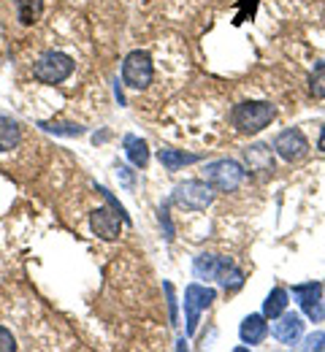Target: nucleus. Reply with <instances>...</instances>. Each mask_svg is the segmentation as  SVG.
Returning <instances> with one entry per match:
<instances>
[{"label":"nucleus","mask_w":325,"mask_h":352,"mask_svg":"<svg viewBox=\"0 0 325 352\" xmlns=\"http://www.w3.org/2000/svg\"><path fill=\"white\" fill-rule=\"evenodd\" d=\"M41 128L49 133H57V135H82L85 133L82 125H74V122H41Z\"/></svg>","instance_id":"21"},{"label":"nucleus","mask_w":325,"mask_h":352,"mask_svg":"<svg viewBox=\"0 0 325 352\" xmlns=\"http://www.w3.org/2000/svg\"><path fill=\"white\" fill-rule=\"evenodd\" d=\"M117 171H120V179H122V182H125V184H128V187H131V184H133V176L128 174V168H122V166H120V168H117Z\"/></svg>","instance_id":"26"},{"label":"nucleus","mask_w":325,"mask_h":352,"mask_svg":"<svg viewBox=\"0 0 325 352\" xmlns=\"http://www.w3.org/2000/svg\"><path fill=\"white\" fill-rule=\"evenodd\" d=\"M214 301H217V293H214L212 287L198 285V282L187 285V290H185V317H187V333H190V336L198 331L201 311H206V309L212 307Z\"/></svg>","instance_id":"6"},{"label":"nucleus","mask_w":325,"mask_h":352,"mask_svg":"<svg viewBox=\"0 0 325 352\" xmlns=\"http://www.w3.org/2000/svg\"><path fill=\"white\" fill-rule=\"evenodd\" d=\"M122 146H125L128 160H131L136 168H146V166H149V146H146L144 138H139V135H125Z\"/></svg>","instance_id":"14"},{"label":"nucleus","mask_w":325,"mask_h":352,"mask_svg":"<svg viewBox=\"0 0 325 352\" xmlns=\"http://www.w3.org/2000/svg\"><path fill=\"white\" fill-rule=\"evenodd\" d=\"M76 63L71 54L65 52H47L38 57V63L33 65V79H38L41 85H60L74 74Z\"/></svg>","instance_id":"2"},{"label":"nucleus","mask_w":325,"mask_h":352,"mask_svg":"<svg viewBox=\"0 0 325 352\" xmlns=\"http://www.w3.org/2000/svg\"><path fill=\"white\" fill-rule=\"evenodd\" d=\"M323 285H317V282H304V285H295L293 287V296L298 298V304H306V301H315V298H320L323 296Z\"/></svg>","instance_id":"19"},{"label":"nucleus","mask_w":325,"mask_h":352,"mask_svg":"<svg viewBox=\"0 0 325 352\" xmlns=\"http://www.w3.org/2000/svg\"><path fill=\"white\" fill-rule=\"evenodd\" d=\"M269 331L274 333L277 342L287 344V347H293V344H298V339L304 336V320H301V314L284 309V311L277 317V322H274Z\"/></svg>","instance_id":"9"},{"label":"nucleus","mask_w":325,"mask_h":352,"mask_svg":"<svg viewBox=\"0 0 325 352\" xmlns=\"http://www.w3.org/2000/svg\"><path fill=\"white\" fill-rule=\"evenodd\" d=\"M287 290L284 287H274L269 296H266V301H263V314H266V320H277L279 314L287 309Z\"/></svg>","instance_id":"18"},{"label":"nucleus","mask_w":325,"mask_h":352,"mask_svg":"<svg viewBox=\"0 0 325 352\" xmlns=\"http://www.w3.org/2000/svg\"><path fill=\"white\" fill-rule=\"evenodd\" d=\"M238 336H241V342L249 344V347L260 344V342L269 336L266 314H249V317H244V322H241V328H238Z\"/></svg>","instance_id":"11"},{"label":"nucleus","mask_w":325,"mask_h":352,"mask_svg":"<svg viewBox=\"0 0 325 352\" xmlns=\"http://www.w3.org/2000/svg\"><path fill=\"white\" fill-rule=\"evenodd\" d=\"M274 117H277V109L269 100H241L231 111L233 128L241 133H249V135L269 128Z\"/></svg>","instance_id":"1"},{"label":"nucleus","mask_w":325,"mask_h":352,"mask_svg":"<svg viewBox=\"0 0 325 352\" xmlns=\"http://www.w3.org/2000/svg\"><path fill=\"white\" fill-rule=\"evenodd\" d=\"M301 309H304V314H306L312 322H323V320H325V301H323V296H320V298H315V301H306V304H301Z\"/></svg>","instance_id":"22"},{"label":"nucleus","mask_w":325,"mask_h":352,"mask_svg":"<svg viewBox=\"0 0 325 352\" xmlns=\"http://www.w3.org/2000/svg\"><path fill=\"white\" fill-rule=\"evenodd\" d=\"M217 282H220L225 290H238V287L244 285V271L225 258L223 265H220V271H217Z\"/></svg>","instance_id":"17"},{"label":"nucleus","mask_w":325,"mask_h":352,"mask_svg":"<svg viewBox=\"0 0 325 352\" xmlns=\"http://www.w3.org/2000/svg\"><path fill=\"white\" fill-rule=\"evenodd\" d=\"M244 163L249 174H271L274 171V152L269 144H249L244 149Z\"/></svg>","instance_id":"10"},{"label":"nucleus","mask_w":325,"mask_h":352,"mask_svg":"<svg viewBox=\"0 0 325 352\" xmlns=\"http://www.w3.org/2000/svg\"><path fill=\"white\" fill-rule=\"evenodd\" d=\"M160 163L166 171H179L185 166H192L201 160V155H187V152H179V149H160Z\"/></svg>","instance_id":"16"},{"label":"nucleus","mask_w":325,"mask_h":352,"mask_svg":"<svg viewBox=\"0 0 325 352\" xmlns=\"http://www.w3.org/2000/svg\"><path fill=\"white\" fill-rule=\"evenodd\" d=\"M274 152L287 163H298L309 155V141L298 128H287L274 138Z\"/></svg>","instance_id":"7"},{"label":"nucleus","mask_w":325,"mask_h":352,"mask_svg":"<svg viewBox=\"0 0 325 352\" xmlns=\"http://www.w3.org/2000/svg\"><path fill=\"white\" fill-rule=\"evenodd\" d=\"M166 293H168V307H171V325H177V296H174L171 282H166Z\"/></svg>","instance_id":"25"},{"label":"nucleus","mask_w":325,"mask_h":352,"mask_svg":"<svg viewBox=\"0 0 325 352\" xmlns=\"http://www.w3.org/2000/svg\"><path fill=\"white\" fill-rule=\"evenodd\" d=\"M309 95L323 100L325 98V63H320L312 74H309Z\"/></svg>","instance_id":"20"},{"label":"nucleus","mask_w":325,"mask_h":352,"mask_svg":"<svg viewBox=\"0 0 325 352\" xmlns=\"http://www.w3.org/2000/svg\"><path fill=\"white\" fill-rule=\"evenodd\" d=\"M223 261H225L223 255H209V252L198 255V258L192 261V274H195V279H203V282L217 279V271H220Z\"/></svg>","instance_id":"12"},{"label":"nucleus","mask_w":325,"mask_h":352,"mask_svg":"<svg viewBox=\"0 0 325 352\" xmlns=\"http://www.w3.org/2000/svg\"><path fill=\"white\" fill-rule=\"evenodd\" d=\"M244 176H247L244 166L236 163V160H228V157L214 160V163H209V166L203 168V179H206L217 192H236V190L241 187Z\"/></svg>","instance_id":"3"},{"label":"nucleus","mask_w":325,"mask_h":352,"mask_svg":"<svg viewBox=\"0 0 325 352\" xmlns=\"http://www.w3.org/2000/svg\"><path fill=\"white\" fill-rule=\"evenodd\" d=\"M301 350H306V352H325V331H315V333H309V336L304 339Z\"/></svg>","instance_id":"23"},{"label":"nucleus","mask_w":325,"mask_h":352,"mask_svg":"<svg viewBox=\"0 0 325 352\" xmlns=\"http://www.w3.org/2000/svg\"><path fill=\"white\" fill-rule=\"evenodd\" d=\"M152 76H155V65H152V57L149 52L136 49L131 52L125 60H122V82L133 89H146L152 85Z\"/></svg>","instance_id":"5"},{"label":"nucleus","mask_w":325,"mask_h":352,"mask_svg":"<svg viewBox=\"0 0 325 352\" xmlns=\"http://www.w3.org/2000/svg\"><path fill=\"white\" fill-rule=\"evenodd\" d=\"M317 149L325 152V125H323V133H320V138H317Z\"/></svg>","instance_id":"27"},{"label":"nucleus","mask_w":325,"mask_h":352,"mask_svg":"<svg viewBox=\"0 0 325 352\" xmlns=\"http://www.w3.org/2000/svg\"><path fill=\"white\" fill-rule=\"evenodd\" d=\"M171 201L177 206H182V209H190V212H203L214 201V187L206 179H190V182H182L174 190V198Z\"/></svg>","instance_id":"4"},{"label":"nucleus","mask_w":325,"mask_h":352,"mask_svg":"<svg viewBox=\"0 0 325 352\" xmlns=\"http://www.w3.org/2000/svg\"><path fill=\"white\" fill-rule=\"evenodd\" d=\"M122 214L117 209H109V206H100L90 214V228L98 239L103 241H114L120 239V230H122Z\"/></svg>","instance_id":"8"},{"label":"nucleus","mask_w":325,"mask_h":352,"mask_svg":"<svg viewBox=\"0 0 325 352\" xmlns=\"http://www.w3.org/2000/svg\"><path fill=\"white\" fill-rule=\"evenodd\" d=\"M14 350H16V339H14V333H11L8 328L0 325V352H14Z\"/></svg>","instance_id":"24"},{"label":"nucleus","mask_w":325,"mask_h":352,"mask_svg":"<svg viewBox=\"0 0 325 352\" xmlns=\"http://www.w3.org/2000/svg\"><path fill=\"white\" fill-rule=\"evenodd\" d=\"M19 141H22V128H19V122L11 120V117H5V114H0V152L16 149Z\"/></svg>","instance_id":"13"},{"label":"nucleus","mask_w":325,"mask_h":352,"mask_svg":"<svg viewBox=\"0 0 325 352\" xmlns=\"http://www.w3.org/2000/svg\"><path fill=\"white\" fill-rule=\"evenodd\" d=\"M14 11H16V19L30 28L41 19V11H44V0H14Z\"/></svg>","instance_id":"15"}]
</instances>
